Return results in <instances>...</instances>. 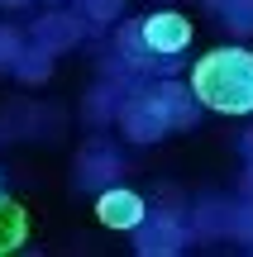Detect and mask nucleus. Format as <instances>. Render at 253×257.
<instances>
[{
  "label": "nucleus",
  "mask_w": 253,
  "mask_h": 257,
  "mask_svg": "<svg viewBox=\"0 0 253 257\" xmlns=\"http://www.w3.org/2000/svg\"><path fill=\"white\" fill-rule=\"evenodd\" d=\"M191 91L215 114H253V53L215 48L191 62Z\"/></svg>",
  "instance_id": "f257e3e1"
},
{
  "label": "nucleus",
  "mask_w": 253,
  "mask_h": 257,
  "mask_svg": "<svg viewBox=\"0 0 253 257\" xmlns=\"http://www.w3.org/2000/svg\"><path fill=\"white\" fill-rule=\"evenodd\" d=\"M120 128L134 138V143H153V138H162L167 128H177V124H172L167 105L158 100V91H143V95H134V100L120 110Z\"/></svg>",
  "instance_id": "f03ea898"
},
{
  "label": "nucleus",
  "mask_w": 253,
  "mask_h": 257,
  "mask_svg": "<svg viewBox=\"0 0 253 257\" xmlns=\"http://www.w3.org/2000/svg\"><path fill=\"white\" fill-rule=\"evenodd\" d=\"M143 38H148V48L162 62H172V57L187 53V43H191V19L177 15V10H158V15L143 19Z\"/></svg>",
  "instance_id": "7ed1b4c3"
},
{
  "label": "nucleus",
  "mask_w": 253,
  "mask_h": 257,
  "mask_svg": "<svg viewBox=\"0 0 253 257\" xmlns=\"http://www.w3.org/2000/svg\"><path fill=\"white\" fill-rule=\"evenodd\" d=\"M96 219L105 229H139L148 219V205H143L139 191H124V186H105L96 195Z\"/></svg>",
  "instance_id": "20e7f679"
},
{
  "label": "nucleus",
  "mask_w": 253,
  "mask_h": 257,
  "mask_svg": "<svg viewBox=\"0 0 253 257\" xmlns=\"http://www.w3.org/2000/svg\"><path fill=\"white\" fill-rule=\"evenodd\" d=\"M24 243H29V214H24V205L15 195L0 191V257L19 252Z\"/></svg>",
  "instance_id": "39448f33"
},
{
  "label": "nucleus",
  "mask_w": 253,
  "mask_h": 257,
  "mask_svg": "<svg viewBox=\"0 0 253 257\" xmlns=\"http://www.w3.org/2000/svg\"><path fill=\"white\" fill-rule=\"evenodd\" d=\"M76 38H81L76 15H43V19L34 24V43H43L48 53H62V48H72Z\"/></svg>",
  "instance_id": "423d86ee"
},
{
  "label": "nucleus",
  "mask_w": 253,
  "mask_h": 257,
  "mask_svg": "<svg viewBox=\"0 0 253 257\" xmlns=\"http://www.w3.org/2000/svg\"><path fill=\"white\" fill-rule=\"evenodd\" d=\"M139 252H177L182 248V229L167 219V214H158V219H143L139 224V243H134Z\"/></svg>",
  "instance_id": "0eeeda50"
},
{
  "label": "nucleus",
  "mask_w": 253,
  "mask_h": 257,
  "mask_svg": "<svg viewBox=\"0 0 253 257\" xmlns=\"http://www.w3.org/2000/svg\"><path fill=\"white\" fill-rule=\"evenodd\" d=\"M48 72H53V53H48L43 43H38V48H24V53L15 57V76H19V81H43Z\"/></svg>",
  "instance_id": "6e6552de"
},
{
  "label": "nucleus",
  "mask_w": 253,
  "mask_h": 257,
  "mask_svg": "<svg viewBox=\"0 0 253 257\" xmlns=\"http://www.w3.org/2000/svg\"><path fill=\"white\" fill-rule=\"evenodd\" d=\"M191 95L196 91H187V86H158V100L167 105V114H172V124H196V110H191Z\"/></svg>",
  "instance_id": "1a4fd4ad"
},
{
  "label": "nucleus",
  "mask_w": 253,
  "mask_h": 257,
  "mask_svg": "<svg viewBox=\"0 0 253 257\" xmlns=\"http://www.w3.org/2000/svg\"><path fill=\"white\" fill-rule=\"evenodd\" d=\"M120 43L129 48L124 57H129L134 67H143V62H153V57H158V53L148 48V38H143V24H124V29H120Z\"/></svg>",
  "instance_id": "9d476101"
},
{
  "label": "nucleus",
  "mask_w": 253,
  "mask_h": 257,
  "mask_svg": "<svg viewBox=\"0 0 253 257\" xmlns=\"http://www.w3.org/2000/svg\"><path fill=\"white\" fill-rule=\"evenodd\" d=\"M19 53H24V43H19V29L0 24V67H15Z\"/></svg>",
  "instance_id": "9b49d317"
},
{
  "label": "nucleus",
  "mask_w": 253,
  "mask_h": 257,
  "mask_svg": "<svg viewBox=\"0 0 253 257\" xmlns=\"http://www.w3.org/2000/svg\"><path fill=\"white\" fill-rule=\"evenodd\" d=\"M124 10V0H81V15L86 19H115Z\"/></svg>",
  "instance_id": "f8f14e48"
},
{
  "label": "nucleus",
  "mask_w": 253,
  "mask_h": 257,
  "mask_svg": "<svg viewBox=\"0 0 253 257\" xmlns=\"http://www.w3.org/2000/svg\"><path fill=\"white\" fill-rule=\"evenodd\" d=\"M0 5H10V10H15V5H24V0H0Z\"/></svg>",
  "instance_id": "ddd939ff"
}]
</instances>
